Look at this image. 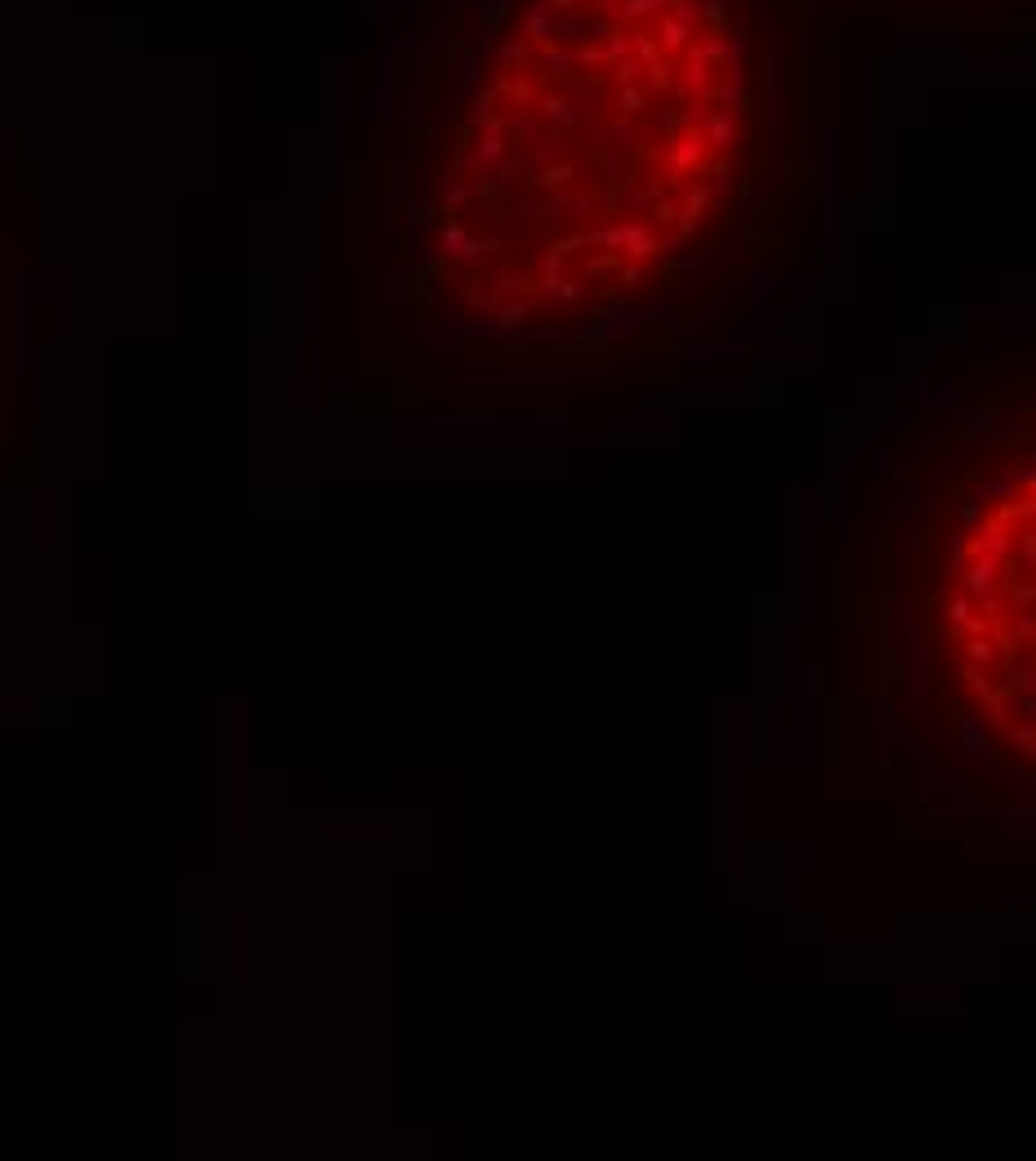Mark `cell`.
Returning <instances> with one entry per match:
<instances>
[{
  "label": "cell",
  "instance_id": "cell-1",
  "mask_svg": "<svg viewBox=\"0 0 1036 1161\" xmlns=\"http://www.w3.org/2000/svg\"><path fill=\"white\" fill-rule=\"evenodd\" d=\"M738 147L724 0H523L443 170L438 273L505 326L603 308L697 241Z\"/></svg>",
  "mask_w": 1036,
  "mask_h": 1161
},
{
  "label": "cell",
  "instance_id": "cell-2",
  "mask_svg": "<svg viewBox=\"0 0 1036 1161\" xmlns=\"http://www.w3.org/2000/svg\"><path fill=\"white\" fill-rule=\"evenodd\" d=\"M938 644L969 715L1036 769V469L969 514L938 585Z\"/></svg>",
  "mask_w": 1036,
  "mask_h": 1161
}]
</instances>
